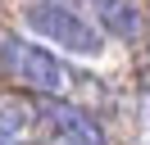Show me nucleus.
Returning <instances> with one entry per match:
<instances>
[{
	"mask_svg": "<svg viewBox=\"0 0 150 145\" xmlns=\"http://www.w3.org/2000/svg\"><path fill=\"white\" fill-rule=\"evenodd\" d=\"M0 68L5 77H14L18 86L37 91V95H64L68 86V68L37 41H23V36H0Z\"/></svg>",
	"mask_w": 150,
	"mask_h": 145,
	"instance_id": "1",
	"label": "nucleus"
},
{
	"mask_svg": "<svg viewBox=\"0 0 150 145\" xmlns=\"http://www.w3.org/2000/svg\"><path fill=\"white\" fill-rule=\"evenodd\" d=\"M91 5H96V27L100 32L118 36V41H132L141 32V18H137V9L127 0H91Z\"/></svg>",
	"mask_w": 150,
	"mask_h": 145,
	"instance_id": "3",
	"label": "nucleus"
},
{
	"mask_svg": "<svg viewBox=\"0 0 150 145\" xmlns=\"http://www.w3.org/2000/svg\"><path fill=\"white\" fill-rule=\"evenodd\" d=\"M0 145H14V141H9V136H5V132H0Z\"/></svg>",
	"mask_w": 150,
	"mask_h": 145,
	"instance_id": "4",
	"label": "nucleus"
},
{
	"mask_svg": "<svg viewBox=\"0 0 150 145\" xmlns=\"http://www.w3.org/2000/svg\"><path fill=\"white\" fill-rule=\"evenodd\" d=\"M28 27H37L46 41H55L59 50H73V54H100L105 45V32L96 23H86L68 0H32Z\"/></svg>",
	"mask_w": 150,
	"mask_h": 145,
	"instance_id": "2",
	"label": "nucleus"
}]
</instances>
